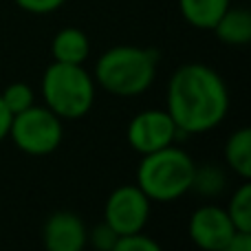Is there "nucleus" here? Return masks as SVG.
<instances>
[{
  "label": "nucleus",
  "instance_id": "f257e3e1",
  "mask_svg": "<svg viewBox=\"0 0 251 251\" xmlns=\"http://www.w3.org/2000/svg\"><path fill=\"white\" fill-rule=\"evenodd\" d=\"M178 132L203 134L223 124L229 110L227 84L212 66L190 62L178 66L168 84V108Z\"/></svg>",
  "mask_w": 251,
  "mask_h": 251
},
{
  "label": "nucleus",
  "instance_id": "f03ea898",
  "mask_svg": "<svg viewBox=\"0 0 251 251\" xmlns=\"http://www.w3.org/2000/svg\"><path fill=\"white\" fill-rule=\"evenodd\" d=\"M159 53L154 49L119 44L100 55L95 62V82L117 97H137L156 79Z\"/></svg>",
  "mask_w": 251,
  "mask_h": 251
},
{
  "label": "nucleus",
  "instance_id": "7ed1b4c3",
  "mask_svg": "<svg viewBox=\"0 0 251 251\" xmlns=\"http://www.w3.org/2000/svg\"><path fill=\"white\" fill-rule=\"evenodd\" d=\"M196 163L185 150L172 146L141 156L134 185L150 201L172 203L192 190Z\"/></svg>",
  "mask_w": 251,
  "mask_h": 251
},
{
  "label": "nucleus",
  "instance_id": "20e7f679",
  "mask_svg": "<svg viewBox=\"0 0 251 251\" xmlns=\"http://www.w3.org/2000/svg\"><path fill=\"white\" fill-rule=\"evenodd\" d=\"M42 97L60 119H82L95 104V79L84 64L53 62L42 75Z\"/></svg>",
  "mask_w": 251,
  "mask_h": 251
},
{
  "label": "nucleus",
  "instance_id": "39448f33",
  "mask_svg": "<svg viewBox=\"0 0 251 251\" xmlns=\"http://www.w3.org/2000/svg\"><path fill=\"white\" fill-rule=\"evenodd\" d=\"M9 137L18 150L31 156H47L60 148L64 130L62 119L47 106H31L22 113L13 115L9 126Z\"/></svg>",
  "mask_w": 251,
  "mask_h": 251
},
{
  "label": "nucleus",
  "instance_id": "423d86ee",
  "mask_svg": "<svg viewBox=\"0 0 251 251\" xmlns=\"http://www.w3.org/2000/svg\"><path fill=\"white\" fill-rule=\"evenodd\" d=\"M152 201L137 185H119L104 205V223L117 236L141 234L150 218Z\"/></svg>",
  "mask_w": 251,
  "mask_h": 251
},
{
  "label": "nucleus",
  "instance_id": "0eeeda50",
  "mask_svg": "<svg viewBox=\"0 0 251 251\" xmlns=\"http://www.w3.org/2000/svg\"><path fill=\"white\" fill-rule=\"evenodd\" d=\"M126 137H128L132 150H137L143 156L161 150V148L172 146L174 139L178 137V128L168 110L148 108L130 119Z\"/></svg>",
  "mask_w": 251,
  "mask_h": 251
},
{
  "label": "nucleus",
  "instance_id": "6e6552de",
  "mask_svg": "<svg viewBox=\"0 0 251 251\" xmlns=\"http://www.w3.org/2000/svg\"><path fill=\"white\" fill-rule=\"evenodd\" d=\"M187 234H190V240L199 249L221 251L238 231H236L225 207L203 205V207L192 212L190 223H187Z\"/></svg>",
  "mask_w": 251,
  "mask_h": 251
},
{
  "label": "nucleus",
  "instance_id": "1a4fd4ad",
  "mask_svg": "<svg viewBox=\"0 0 251 251\" xmlns=\"http://www.w3.org/2000/svg\"><path fill=\"white\" fill-rule=\"evenodd\" d=\"M47 251H84L88 243V229L73 212H55L44 223L42 231Z\"/></svg>",
  "mask_w": 251,
  "mask_h": 251
},
{
  "label": "nucleus",
  "instance_id": "9d476101",
  "mask_svg": "<svg viewBox=\"0 0 251 251\" xmlns=\"http://www.w3.org/2000/svg\"><path fill=\"white\" fill-rule=\"evenodd\" d=\"M51 55L53 62L62 64H84L91 55V40L77 26H66L53 35Z\"/></svg>",
  "mask_w": 251,
  "mask_h": 251
},
{
  "label": "nucleus",
  "instance_id": "9b49d317",
  "mask_svg": "<svg viewBox=\"0 0 251 251\" xmlns=\"http://www.w3.org/2000/svg\"><path fill=\"white\" fill-rule=\"evenodd\" d=\"M214 33L221 42L229 47H245L251 40V13L245 7H231L218 18L214 25Z\"/></svg>",
  "mask_w": 251,
  "mask_h": 251
},
{
  "label": "nucleus",
  "instance_id": "f8f14e48",
  "mask_svg": "<svg viewBox=\"0 0 251 251\" xmlns=\"http://www.w3.org/2000/svg\"><path fill=\"white\" fill-rule=\"evenodd\" d=\"M229 4L231 0H178V9L185 22L201 31H212Z\"/></svg>",
  "mask_w": 251,
  "mask_h": 251
},
{
  "label": "nucleus",
  "instance_id": "ddd939ff",
  "mask_svg": "<svg viewBox=\"0 0 251 251\" xmlns=\"http://www.w3.org/2000/svg\"><path fill=\"white\" fill-rule=\"evenodd\" d=\"M225 161L243 181L251 178V130L247 126L229 134L225 143Z\"/></svg>",
  "mask_w": 251,
  "mask_h": 251
},
{
  "label": "nucleus",
  "instance_id": "4468645a",
  "mask_svg": "<svg viewBox=\"0 0 251 251\" xmlns=\"http://www.w3.org/2000/svg\"><path fill=\"white\" fill-rule=\"evenodd\" d=\"M225 212L229 214L236 231L251 234V185H249V181H243V185L231 194Z\"/></svg>",
  "mask_w": 251,
  "mask_h": 251
},
{
  "label": "nucleus",
  "instance_id": "2eb2a0df",
  "mask_svg": "<svg viewBox=\"0 0 251 251\" xmlns=\"http://www.w3.org/2000/svg\"><path fill=\"white\" fill-rule=\"evenodd\" d=\"M225 187V174L218 165H196L194 170V181H192V190L199 192L203 196H216Z\"/></svg>",
  "mask_w": 251,
  "mask_h": 251
},
{
  "label": "nucleus",
  "instance_id": "dca6fc26",
  "mask_svg": "<svg viewBox=\"0 0 251 251\" xmlns=\"http://www.w3.org/2000/svg\"><path fill=\"white\" fill-rule=\"evenodd\" d=\"M0 97H2L4 106H7V110L11 113V117H13V115L31 108V106H33V97L35 95H33V91H31L29 84L13 82V84H9L2 93H0Z\"/></svg>",
  "mask_w": 251,
  "mask_h": 251
},
{
  "label": "nucleus",
  "instance_id": "f3484780",
  "mask_svg": "<svg viewBox=\"0 0 251 251\" xmlns=\"http://www.w3.org/2000/svg\"><path fill=\"white\" fill-rule=\"evenodd\" d=\"M110 251H163L161 245L154 238L141 234H132V236H119L117 245Z\"/></svg>",
  "mask_w": 251,
  "mask_h": 251
},
{
  "label": "nucleus",
  "instance_id": "a211bd4d",
  "mask_svg": "<svg viewBox=\"0 0 251 251\" xmlns=\"http://www.w3.org/2000/svg\"><path fill=\"white\" fill-rule=\"evenodd\" d=\"M117 240H119V236L115 234L104 221H101L100 225L93 227V231L88 234V243H91L97 251H110L115 245H117Z\"/></svg>",
  "mask_w": 251,
  "mask_h": 251
},
{
  "label": "nucleus",
  "instance_id": "6ab92c4d",
  "mask_svg": "<svg viewBox=\"0 0 251 251\" xmlns=\"http://www.w3.org/2000/svg\"><path fill=\"white\" fill-rule=\"evenodd\" d=\"M22 11L35 13V16H44V13H53L66 2V0H13Z\"/></svg>",
  "mask_w": 251,
  "mask_h": 251
},
{
  "label": "nucleus",
  "instance_id": "aec40b11",
  "mask_svg": "<svg viewBox=\"0 0 251 251\" xmlns=\"http://www.w3.org/2000/svg\"><path fill=\"white\" fill-rule=\"evenodd\" d=\"M221 251H251V234L238 231Z\"/></svg>",
  "mask_w": 251,
  "mask_h": 251
},
{
  "label": "nucleus",
  "instance_id": "412c9836",
  "mask_svg": "<svg viewBox=\"0 0 251 251\" xmlns=\"http://www.w3.org/2000/svg\"><path fill=\"white\" fill-rule=\"evenodd\" d=\"M9 126H11V113L7 110L2 97H0V141L4 137H9Z\"/></svg>",
  "mask_w": 251,
  "mask_h": 251
}]
</instances>
